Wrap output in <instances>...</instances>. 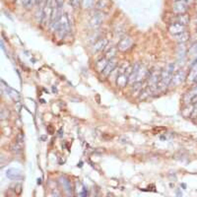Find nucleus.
Masks as SVG:
<instances>
[{"instance_id": "f257e3e1", "label": "nucleus", "mask_w": 197, "mask_h": 197, "mask_svg": "<svg viewBox=\"0 0 197 197\" xmlns=\"http://www.w3.org/2000/svg\"><path fill=\"white\" fill-rule=\"evenodd\" d=\"M177 70H178V65L177 63H170L165 69L162 70L157 91H164L168 87H170L173 74L177 71Z\"/></svg>"}, {"instance_id": "f03ea898", "label": "nucleus", "mask_w": 197, "mask_h": 197, "mask_svg": "<svg viewBox=\"0 0 197 197\" xmlns=\"http://www.w3.org/2000/svg\"><path fill=\"white\" fill-rule=\"evenodd\" d=\"M148 73H149V70L144 65H142L140 62L135 63V64L132 66L128 85H134V84H137V83H142L144 80L147 79Z\"/></svg>"}, {"instance_id": "7ed1b4c3", "label": "nucleus", "mask_w": 197, "mask_h": 197, "mask_svg": "<svg viewBox=\"0 0 197 197\" xmlns=\"http://www.w3.org/2000/svg\"><path fill=\"white\" fill-rule=\"evenodd\" d=\"M131 70H132V66L129 64L128 62H124L121 66L118 67L117 76H116V79H115V83H116L117 87L123 88L126 85H128Z\"/></svg>"}, {"instance_id": "20e7f679", "label": "nucleus", "mask_w": 197, "mask_h": 197, "mask_svg": "<svg viewBox=\"0 0 197 197\" xmlns=\"http://www.w3.org/2000/svg\"><path fill=\"white\" fill-rule=\"evenodd\" d=\"M53 2L54 0H45V6L43 9V14H41V19H40V24L44 27H48L51 22V17H52V12H53Z\"/></svg>"}, {"instance_id": "39448f33", "label": "nucleus", "mask_w": 197, "mask_h": 197, "mask_svg": "<svg viewBox=\"0 0 197 197\" xmlns=\"http://www.w3.org/2000/svg\"><path fill=\"white\" fill-rule=\"evenodd\" d=\"M161 72L159 69L157 68H154L152 69L151 71H149L148 73V76H147V88L150 89L153 92H156L157 89H158V84H159V81H160V77H161Z\"/></svg>"}, {"instance_id": "423d86ee", "label": "nucleus", "mask_w": 197, "mask_h": 197, "mask_svg": "<svg viewBox=\"0 0 197 197\" xmlns=\"http://www.w3.org/2000/svg\"><path fill=\"white\" fill-rule=\"evenodd\" d=\"M70 28H71V23L66 14H61V17L59 20V28H58V35L61 38H64L65 36L70 33Z\"/></svg>"}, {"instance_id": "0eeeda50", "label": "nucleus", "mask_w": 197, "mask_h": 197, "mask_svg": "<svg viewBox=\"0 0 197 197\" xmlns=\"http://www.w3.org/2000/svg\"><path fill=\"white\" fill-rule=\"evenodd\" d=\"M104 21V13L96 10L90 18L89 25L91 28H93V29H98V27L102 26Z\"/></svg>"}, {"instance_id": "6e6552de", "label": "nucleus", "mask_w": 197, "mask_h": 197, "mask_svg": "<svg viewBox=\"0 0 197 197\" xmlns=\"http://www.w3.org/2000/svg\"><path fill=\"white\" fill-rule=\"evenodd\" d=\"M186 79V73L184 72V70L182 69H178L177 70L172 77V81L170 84V87H177L179 86L180 84L184 82Z\"/></svg>"}, {"instance_id": "1a4fd4ad", "label": "nucleus", "mask_w": 197, "mask_h": 197, "mask_svg": "<svg viewBox=\"0 0 197 197\" xmlns=\"http://www.w3.org/2000/svg\"><path fill=\"white\" fill-rule=\"evenodd\" d=\"M132 45H133V39L130 36L125 35V36H123L120 40H119L116 47L118 51H129Z\"/></svg>"}, {"instance_id": "9d476101", "label": "nucleus", "mask_w": 197, "mask_h": 197, "mask_svg": "<svg viewBox=\"0 0 197 197\" xmlns=\"http://www.w3.org/2000/svg\"><path fill=\"white\" fill-rule=\"evenodd\" d=\"M109 45V40L105 37H101L97 39V40L92 45V51L93 52H100L103 51H105Z\"/></svg>"}, {"instance_id": "9b49d317", "label": "nucleus", "mask_w": 197, "mask_h": 197, "mask_svg": "<svg viewBox=\"0 0 197 197\" xmlns=\"http://www.w3.org/2000/svg\"><path fill=\"white\" fill-rule=\"evenodd\" d=\"M188 9V4H186L184 0H178L173 3V12L178 15V14H184Z\"/></svg>"}, {"instance_id": "f8f14e48", "label": "nucleus", "mask_w": 197, "mask_h": 197, "mask_svg": "<svg viewBox=\"0 0 197 197\" xmlns=\"http://www.w3.org/2000/svg\"><path fill=\"white\" fill-rule=\"evenodd\" d=\"M117 63H118V61L115 57L110 59L107 64V66H105L104 69L102 71V77H104V78H108V77H109V75L114 72V70L117 67Z\"/></svg>"}, {"instance_id": "ddd939ff", "label": "nucleus", "mask_w": 197, "mask_h": 197, "mask_svg": "<svg viewBox=\"0 0 197 197\" xmlns=\"http://www.w3.org/2000/svg\"><path fill=\"white\" fill-rule=\"evenodd\" d=\"M112 6L111 0H98V2L95 5V9L98 11L104 12V14L110 11Z\"/></svg>"}, {"instance_id": "4468645a", "label": "nucleus", "mask_w": 197, "mask_h": 197, "mask_svg": "<svg viewBox=\"0 0 197 197\" xmlns=\"http://www.w3.org/2000/svg\"><path fill=\"white\" fill-rule=\"evenodd\" d=\"M197 101V86L191 88L184 97V102L186 104H191Z\"/></svg>"}, {"instance_id": "2eb2a0df", "label": "nucleus", "mask_w": 197, "mask_h": 197, "mask_svg": "<svg viewBox=\"0 0 197 197\" xmlns=\"http://www.w3.org/2000/svg\"><path fill=\"white\" fill-rule=\"evenodd\" d=\"M184 31H186V26L181 25L179 23H171V25L168 26V32H170L173 37L178 34H181Z\"/></svg>"}, {"instance_id": "dca6fc26", "label": "nucleus", "mask_w": 197, "mask_h": 197, "mask_svg": "<svg viewBox=\"0 0 197 197\" xmlns=\"http://www.w3.org/2000/svg\"><path fill=\"white\" fill-rule=\"evenodd\" d=\"M6 177L11 180H20L23 178L22 172L17 168H9L6 171Z\"/></svg>"}, {"instance_id": "f3484780", "label": "nucleus", "mask_w": 197, "mask_h": 197, "mask_svg": "<svg viewBox=\"0 0 197 197\" xmlns=\"http://www.w3.org/2000/svg\"><path fill=\"white\" fill-rule=\"evenodd\" d=\"M23 147H24V138L21 135H19L18 138L16 139V141L12 144L11 151L15 154H19L23 151Z\"/></svg>"}, {"instance_id": "a211bd4d", "label": "nucleus", "mask_w": 197, "mask_h": 197, "mask_svg": "<svg viewBox=\"0 0 197 197\" xmlns=\"http://www.w3.org/2000/svg\"><path fill=\"white\" fill-rule=\"evenodd\" d=\"M189 21H190V19H189V16L187 15L186 13H184V14H178V15H175L174 20L173 21L172 23H179L181 25L186 26L189 23Z\"/></svg>"}, {"instance_id": "6ab92c4d", "label": "nucleus", "mask_w": 197, "mask_h": 197, "mask_svg": "<svg viewBox=\"0 0 197 197\" xmlns=\"http://www.w3.org/2000/svg\"><path fill=\"white\" fill-rule=\"evenodd\" d=\"M174 38H175V40H177L178 43L185 44L186 41L189 40V38H190V35H189L188 32L184 31V32H182L181 34H178V35H177V36H174Z\"/></svg>"}, {"instance_id": "aec40b11", "label": "nucleus", "mask_w": 197, "mask_h": 197, "mask_svg": "<svg viewBox=\"0 0 197 197\" xmlns=\"http://www.w3.org/2000/svg\"><path fill=\"white\" fill-rule=\"evenodd\" d=\"M109 59H108L107 57H104L103 58H101L100 60H98L97 61V63H96V69L98 70V72H100V73H102V71L104 69V67L107 66V64L109 63Z\"/></svg>"}, {"instance_id": "412c9836", "label": "nucleus", "mask_w": 197, "mask_h": 197, "mask_svg": "<svg viewBox=\"0 0 197 197\" xmlns=\"http://www.w3.org/2000/svg\"><path fill=\"white\" fill-rule=\"evenodd\" d=\"M117 47L115 46H111V47H109L108 49H105V52H104V57H107L108 59H112L115 57L116 55V52H117Z\"/></svg>"}, {"instance_id": "4be33fe9", "label": "nucleus", "mask_w": 197, "mask_h": 197, "mask_svg": "<svg viewBox=\"0 0 197 197\" xmlns=\"http://www.w3.org/2000/svg\"><path fill=\"white\" fill-rule=\"evenodd\" d=\"M95 0H81V7L83 9H91L95 6Z\"/></svg>"}, {"instance_id": "5701e85b", "label": "nucleus", "mask_w": 197, "mask_h": 197, "mask_svg": "<svg viewBox=\"0 0 197 197\" xmlns=\"http://www.w3.org/2000/svg\"><path fill=\"white\" fill-rule=\"evenodd\" d=\"M187 53L189 55V57H193V61L197 59V43H195L191 45V47L189 48Z\"/></svg>"}, {"instance_id": "b1692460", "label": "nucleus", "mask_w": 197, "mask_h": 197, "mask_svg": "<svg viewBox=\"0 0 197 197\" xmlns=\"http://www.w3.org/2000/svg\"><path fill=\"white\" fill-rule=\"evenodd\" d=\"M21 4L26 9H30L33 6L37 5V1L36 0H21Z\"/></svg>"}, {"instance_id": "393cba45", "label": "nucleus", "mask_w": 197, "mask_h": 197, "mask_svg": "<svg viewBox=\"0 0 197 197\" xmlns=\"http://www.w3.org/2000/svg\"><path fill=\"white\" fill-rule=\"evenodd\" d=\"M70 4L75 9L79 8V6H81V0H70Z\"/></svg>"}, {"instance_id": "a878e982", "label": "nucleus", "mask_w": 197, "mask_h": 197, "mask_svg": "<svg viewBox=\"0 0 197 197\" xmlns=\"http://www.w3.org/2000/svg\"><path fill=\"white\" fill-rule=\"evenodd\" d=\"M191 118H196L197 117V101L193 103V109L191 112Z\"/></svg>"}, {"instance_id": "bb28decb", "label": "nucleus", "mask_w": 197, "mask_h": 197, "mask_svg": "<svg viewBox=\"0 0 197 197\" xmlns=\"http://www.w3.org/2000/svg\"><path fill=\"white\" fill-rule=\"evenodd\" d=\"M184 1L186 3V4H188V5H190L192 2H193V0H184Z\"/></svg>"}, {"instance_id": "cd10ccee", "label": "nucleus", "mask_w": 197, "mask_h": 197, "mask_svg": "<svg viewBox=\"0 0 197 197\" xmlns=\"http://www.w3.org/2000/svg\"><path fill=\"white\" fill-rule=\"evenodd\" d=\"M36 1H37V4H40L41 2V0H36Z\"/></svg>"}, {"instance_id": "c85d7f7f", "label": "nucleus", "mask_w": 197, "mask_h": 197, "mask_svg": "<svg viewBox=\"0 0 197 197\" xmlns=\"http://www.w3.org/2000/svg\"><path fill=\"white\" fill-rule=\"evenodd\" d=\"M172 1H173V2H174V1H178V0H172Z\"/></svg>"}, {"instance_id": "c756f323", "label": "nucleus", "mask_w": 197, "mask_h": 197, "mask_svg": "<svg viewBox=\"0 0 197 197\" xmlns=\"http://www.w3.org/2000/svg\"><path fill=\"white\" fill-rule=\"evenodd\" d=\"M196 24H197V19H196Z\"/></svg>"}, {"instance_id": "7c9ffc66", "label": "nucleus", "mask_w": 197, "mask_h": 197, "mask_svg": "<svg viewBox=\"0 0 197 197\" xmlns=\"http://www.w3.org/2000/svg\"><path fill=\"white\" fill-rule=\"evenodd\" d=\"M195 83H197V79H196V82H195Z\"/></svg>"}, {"instance_id": "2f4dec72", "label": "nucleus", "mask_w": 197, "mask_h": 197, "mask_svg": "<svg viewBox=\"0 0 197 197\" xmlns=\"http://www.w3.org/2000/svg\"><path fill=\"white\" fill-rule=\"evenodd\" d=\"M196 32H197V28H196Z\"/></svg>"}]
</instances>
